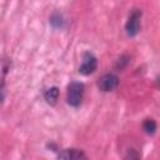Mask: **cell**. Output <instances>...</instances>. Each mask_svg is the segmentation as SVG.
Listing matches in <instances>:
<instances>
[{"label": "cell", "instance_id": "obj_8", "mask_svg": "<svg viewBox=\"0 0 160 160\" xmlns=\"http://www.w3.org/2000/svg\"><path fill=\"white\" fill-rule=\"evenodd\" d=\"M62 22H64V19H62V16H61L60 14L55 12V14L51 15V18H50V24H51L54 28H62Z\"/></svg>", "mask_w": 160, "mask_h": 160}, {"label": "cell", "instance_id": "obj_5", "mask_svg": "<svg viewBox=\"0 0 160 160\" xmlns=\"http://www.w3.org/2000/svg\"><path fill=\"white\" fill-rule=\"evenodd\" d=\"M58 158L65 160H79V159H86V155L84 154L82 150L79 149H65L58 154Z\"/></svg>", "mask_w": 160, "mask_h": 160}, {"label": "cell", "instance_id": "obj_1", "mask_svg": "<svg viewBox=\"0 0 160 160\" xmlns=\"http://www.w3.org/2000/svg\"><path fill=\"white\" fill-rule=\"evenodd\" d=\"M84 90L85 86L82 82L80 81H71L68 85V91H66V102L70 106L78 108L81 101H82V96H84Z\"/></svg>", "mask_w": 160, "mask_h": 160}, {"label": "cell", "instance_id": "obj_2", "mask_svg": "<svg viewBox=\"0 0 160 160\" xmlns=\"http://www.w3.org/2000/svg\"><path fill=\"white\" fill-rule=\"evenodd\" d=\"M140 21H141V10L140 9L131 10L125 24V31L128 36L134 38L138 35V32L140 31Z\"/></svg>", "mask_w": 160, "mask_h": 160}, {"label": "cell", "instance_id": "obj_9", "mask_svg": "<svg viewBox=\"0 0 160 160\" xmlns=\"http://www.w3.org/2000/svg\"><path fill=\"white\" fill-rule=\"evenodd\" d=\"M135 152V150L134 149H131V150H129V152H128V155L125 156V159H138L140 155L139 154H134Z\"/></svg>", "mask_w": 160, "mask_h": 160}, {"label": "cell", "instance_id": "obj_3", "mask_svg": "<svg viewBox=\"0 0 160 160\" xmlns=\"http://www.w3.org/2000/svg\"><path fill=\"white\" fill-rule=\"evenodd\" d=\"M98 68V59L94 56V54L86 51L81 56V64L79 66V72L82 75H90L92 74Z\"/></svg>", "mask_w": 160, "mask_h": 160}, {"label": "cell", "instance_id": "obj_7", "mask_svg": "<svg viewBox=\"0 0 160 160\" xmlns=\"http://www.w3.org/2000/svg\"><path fill=\"white\" fill-rule=\"evenodd\" d=\"M142 129L148 135H152L156 131V121L154 119H145L142 122Z\"/></svg>", "mask_w": 160, "mask_h": 160}, {"label": "cell", "instance_id": "obj_6", "mask_svg": "<svg viewBox=\"0 0 160 160\" xmlns=\"http://www.w3.org/2000/svg\"><path fill=\"white\" fill-rule=\"evenodd\" d=\"M44 99L49 105H55L59 99V88L51 86V88L46 89V91L44 92Z\"/></svg>", "mask_w": 160, "mask_h": 160}, {"label": "cell", "instance_id": "obj_4", "mask_svg": "<svg viewBox=\"0 0 160 160\" xmlns=\"http://www.w3.org/2000/svg\"><path fill=\"white\" fill-rule=\"evenodd\" d=\"M119 85V78L112 74V72H108V74H104L99 80H98V88L104 91V92H108V91H112L114 89H116Z\"/></svg>", "mask_w": 160, "mask_h": 160}]
</instances>
